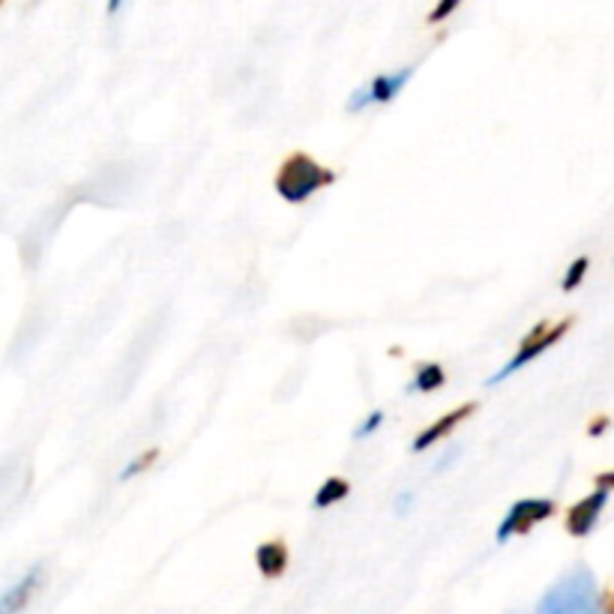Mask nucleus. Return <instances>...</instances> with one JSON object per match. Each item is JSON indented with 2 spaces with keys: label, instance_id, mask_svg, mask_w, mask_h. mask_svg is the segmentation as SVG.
Listing matches in <instances>:
<instances>
[{
  "label": "nucleus",
  "instance_id": "nucleus-1",
  "mask_svg": "<svg viewBox=\"0 0 614 614\" xmlns=\"http://www.w3.org/2000/svg\"><path fill=\"white\" fill-rule=\"evenodd\" d=\"M333 183H336V171L324 169L321 162H315V157L303 154V150H294L282 159L273 189L288 205H306L318 189H327Z\"/></svg>",
  "mask_w": 614,
  "mask_h": 614
},
{
  "label": "nucleus",
  "instance_id": "nucleus-2",
  "mask_svg": "<svg viewBox=\"0 0 614 614\" xmlns=\"http://www.w3.org/2000/svg\"><path fill=\"white\" fill-rule=\"evenodd\" d=\"M597 609H600V590L588 566H576L564 573L537 602L540 614H588Z\"/></svg>",
  "mask_w": 614,
  "mask_h": 614
},
{
  "label": "nucleus",
  "instance_id": "nucleus-3",
  "mask_svg": "<svg viewBox=\"0 0 614 614\" xmlns=\"http://www.w3.org/2000/svg\"><path fill=\"white\" fill-rule=\"evenodd\" d=\"M569 327H573V318H564V321H557V324H545V321H540V324L530 330L528 336L521 339V345H518V351L513 354V360L506 363L501 372H494L486 384L489 386L501 384V381H506L509 374H516L521 366H528L530 360H537L542 351H549L552 345H557V342L566 336Z\"/></svg>",
  "mask_w": 614,
  "mask_h": 614
},
{
  "label": "nucleus",
  "instance_id": "nucleus-4",
  "mask_svg": "<svg viewBox=\"0 0 614 614\" xmlns=\"http://www.w3.org/2000/svg\"><path fill=\"white\" fill-rule=\"evenodd\" d=\"M554 516V501L549 498H525L506 509V516L498 525V542H509L513 537H525L533 525H540L545 518Z\"/></svg>",
  "mask_w": 614,
  "mask_h": 614
},
{
  "label": "nucleus",
  "instance_id": "nucleus-5",
  "mask_svg": "<svg viewBox=\"0 0 614 614\" xmlns=\"http://www.w3.org/2000/svg\"><path fill=\"white\" fill-rule=\"evenodd\" d=\"M414 75V66H405V70H396V73H384L372 78L369 85L357 87L348 99V111H363L366 106H386L405 90V85Z\"/></svg>",
  "mask_w": 614,
  "mask_h": 614
},
{
  "label": "nucleus",
  "instance_id": "nucleus-6",
  "mask_svg": "<svg viewBox=\"0 0 614 614\" xmlns=\"http://www.w3.org/2000/svg\"><path fill=\"white\" fill-rule=\"evenodd\" d=\"M609 489H602L597 486V492L588 494V498H581L578 504L569 506V513H566V530L573 533V537H588L590 530L597 528V521H600V513L605 509L609 504Z\"/></svg>",
  "mask_w": 614,
  "mask_h": 614
},
{
  "label": "nucleus",
  "instance_id": "nucleus-7",
  "mask_svg": "<svg viewBox=\"0 0 614 614\" xmlns=\"http://www.w3.org/2000/svg\"><path fill=\"white\" fill-rule=\"evenodd\" d=\"M477 402H465V405H458V408H453L450 414H444V417H438V420L432 422V426H426L417 438H414V444H410V450L414 453H422V450H429V446H434L438 441H444L446 434L456 429L458 422H465L468 417H474L477 414Z\"/></svg>",
  "mask_w": 614,
  "mask_h": 614
},
{
  "label": "nucleus",
  "instance_id": "nucleus-8",
  "mask_svg": "<svg viewBox=\"0 0 614 614\" xmlns=\"http://www.w3.org/2000/svg\"><path fill=\"white\" fill-rule=\"evenodd\" d=\"M255 564L261 569V576L265 578H282L285 576V569H288V545L282 540H270V542H261L258 549H255Z\"/></svg>",
  "mask_w": 614,
  "mask_h": 614
},
{
  "label": "nucleus",
  "instance_id": "nucleus-9",
  "mask_svg": "<svg viewBox=\"0 0 614 614\" xmlns=\"http://www.w3.org/2000/svg\"><path fill=\"white\" fill-rule=\"evenodd\" d=\"M39 581H42V566H34L19 585H13L10 590H3V597H0V614L22 612L27 602H30V597L37 593Z\"/></svg>",
  "mask_w": 614,
  "mask_h": 614
},
{
  "label": "nucleus",
  "instance_id": "nucleus-10",
  "mask_svg": "<svg viewBox=\"0 0 614 614\" xmlns=\"http://www.w3.org/2000/svg\"><path fill=\"white\" fill-rule=\"evenodd\" d=\"M446 384V372L441 363H426L417 369L414 374V381H410L408 393H434V390H441Z\"/></svg>",
  "mask_w": 614,
  "mask_h": 614
},
{
  "label": "nucleus",
  "instance_id": "nucleus-11",
  "mask_svg": "<svg viewBox=\"0 0 614 614\" xmlns=\"http://www.w3.org/2000/svg\"><path fill=\"white\" fill-rule=\"evenodd\" d=\"M348 494H351V482L345 480V477H330V480H324V486L315 492V506H318V509H327V506L345 501Z\"/></svg>",
  "mask_w": 614,
  "mask_h": 614
},
{
  "label": "nucleus",
  "instance_id": "nucleus-12",
  "mask_svg": "<svg viewBox=\"0 0 614 614\" xmlns=\"http://www.w3.org/2000/svg\"><path fill=\"white\" fill-rule=\"evenodd\" d=\"M159 458V446H150V450H145L142 456H135L126 468H123V474H121V480H133L135 474H145L154 462Z\"/></svg>",
  "mask_w": 614,
  "mask_h": 614
},
{
  "label": "nucleus",
  "instance_id": "nucleus-13",
  "mask_svg": "<svg viewBox=\"0 0 614 614\" xmlns=\"http://www.w3.org/2000/svg\"><path fill=\"white\" fill-rule=\"evenodd\" d=\"M588 267H590V261L581 255V258H576L573 265H569V270H566V277H564V282H561V288L564 291H573V288H578L581 285V279H585V273H588Z\"/></svg>",
  "mask_w": 614,
  "mask_h": 614
},
{
  "label": "nucleus",
  "instance_id": "nucleus-14",
  "mask_svg": "<svg viewBox=\"0 0 614 614\" xmlns=\"http://www.w3.org/2000/svg\"><path fill=\"white\" fill-rule=\"evenodd\" d=\"M458 7H462V0H438L434 10L429 13V25H441V22H446L450 15L456 13Z\"/></svg>",
  "mask_w": 614,
  "mask_h": 614
},
{
  "label": "nucleus",
  "instance_id": "nucleus-15",
  "mask_svg": "<svg viewBox=\"0 0 614 614\" xmlns=\"http://www.w3.org/2000/svg\"><path fill=\"white\" fill-rule=\"evenodd\" d=\"M381 422H384V410H372L366 420L354 429V438H369V434L374 432V429H381Z\"/></svg>",
  "mask_w": 614,
  "mask_h": 614
},
{
  "label": "nucleus",
  "instance_id": "nucleus-16",
  "mask_svg": "<svg viewBox=\"0 0 614 614\" xmlns=\"http://www.w3.org/2000/svg\"><path fill=\"white\" fill-rule=\"evenodd\" d=\"M597 486H602V489H609V492H612V489H614V470H605V474H600V477H597Z\"/></svg>",
  "mask_w": 614,
  "mask_h": 614
},
{
  "label": "nucleus",
  "instance_id": "nucleus-17",
  "mask_svg": "<svg viewBox=\"0 0 614 614\" xmlns=\"http://www.w3.org/2000/svg\"><path fill=\"white\" fill-rule=\"evenodd\" d=\"M602 429H609V420H605V417H597V420L590 422L588 432L593 434V438H597V434H602Z\"/></svg>",
  "mask_w": 614,
  "mask_h": 614
},
{
  "label": "nucleus",
  "instance_id": "nucleus-18",
  "mask_svg": "<svg viewBox=\"0 0 614 614\" xmlns=\"http://www.w3.org/2000/svg\"><path fill=\"white\" fill-rule=\"evenodd\" d=\"M408 506H410V494H402L396 501V513H408Z\"/></svg>",
  "mask_w": 614,
  "mask_h": 614
},
{
  "label": "nucleus",
  "instance_id": "nucleus-19",
  "mask_svg": "<svg viewBox=\"0 0 614 614\" xmlns=\"http://www.w3.org/2000/svg\"><path fill=\"white\" fill-rule=\"evenodd\" d=\"M121 7H123V0H109V15L121 13Z\"/></svg>",
  "mask_w": 614,
  "mask_h": 614
},
{
  "label": "nucleus",
  "instance_id": "nucleus-20",
  "mask_svg": "<svg viewBox=\"0 0 614 614\" xmlns=\"http://www.w3.org/2000/svg\"><path fill=\"white\" fill-rule=\"evenodd\" d=\"M605 605H609V609H612V612H614V597H609V600H605Z\"/></svg>",
  "mask_w": 614,
  "mask_h": 614
},
{
  "label": "nucleus",
  "instance_id": "nucleus-21",
  "mask_svg": "<svg viewBox=\"0 0 614 614\" xmlns=\"http://www.w3.org/2000/svg\"><path fill=\"white\" fill-rule=\"evenodd\" d=\"M0 7H3V0H0Z\"/></svg>",
  "mask_w": 614,
  "mask_h": 614
}]
</instances>
